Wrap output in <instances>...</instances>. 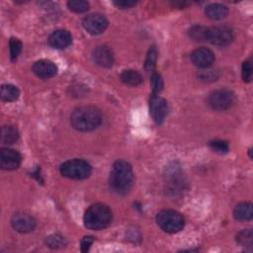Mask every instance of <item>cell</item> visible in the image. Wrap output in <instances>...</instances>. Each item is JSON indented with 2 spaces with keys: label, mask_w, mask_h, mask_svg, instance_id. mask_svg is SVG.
<instances>
[{
  "label": "cell",
  "mask_w": 253,
  "mask_h": 253,
  "mask_svg": "<svg viewBox=\"0 0 253 253\" xmlns=\"http://www.w3.org/2000/svg\"><path fill=\"white\" fill-rule=\"evenodd\" d=\"M72 37L66 30H56L52 32L48 38L49 44L57 49L66 48L71 44Z\"/></svg>",
  "instance_id": "obj_15"
},
{
  "label": "cell",
  "mask_w": 253,
  "mask_h": 253,
  "mask_svg": "<svg viewBox=\"0 0 253 253\" xmlns=\"http://www.w3.org/2000/svg\"><path fill=\"white\" fill-rule=\"evenodd\" d=\"M133 183V172L129 163L125 160L116 161L110 172L109 185L110 188L117 194H127Z\"/></svg>",
  "instance_id": "obj_1"
},
{
  "label": "cell",
  "mask_w": 253,
  "mask_h": 253,
  "mask_svg": "<svg viewBox=\"0 0 253 253\" xmlns=\"http://www.w3.org/2000/svg\"><path fill=\"white\" fill-rule=\"evenodd\" d=\"M67 6L75 13H83L88 10L89 3L84 0H71L67 2Z\"/></svg>",
  "instance_id": "obj_25"
},
{
  "label": "cell",
  "mask_w": 253,
  "mask_h": 253,
  "mask_svg": "<svg viewBox=\"0 0 253 253\" xmlns=\"http://www.w3.org/2000/svg\"><path fill=\"white\" fill-rule=\"evenodd\" d=\"M156 222L165 232L175 233L183 229L185 224L184 216L173 210H164L156 215Z\"/></svg>",
  "instance_id": "obj_4"
},
{
  "label": "cell",
  "mask_w": 253,
  "mask_h": 253,
  "mask_svg": "<svg viewBox=\"0 0 253 253\" xmlns=\"http://www.w3.org/2000/svg\"><path fill=\"white\" fill-rule=\"evenodd\" d=\"M102 122L101 111L94 106L76 108L70 116L71 126L79 131H90L99 126Z\"/></svg>",
  "instance_id": "obj_2"
},
{
  "label": "cell",
  "mask_w": 253,
  "mask_h": 253,
  "mask_svg": "<svg viewBox=\"0 0 253 253\" xmlns=\"http://www.w3.org/2000/svg\"><path fill=\"white\" fill-rule=\"evenodd\" d=\"M82 25L89 34L100 35L107 29L108 20L104 15L94 13L86 16L82 21Z\"/></svg>",
  "instance_id": "obj_8"
},
{
  "label": "cell",
  "mask_w": 253,
  "mask_h": 253,
  "mask_svg": "<svg viewBox=\"0 0 253 253\" xmlns=\"http://www.w3.org/2000/svg\"><path fill=\"white\" fill-rule=\"evenodd\" d=\"M209 145L213 151L218 153H226L229 150L228 143L224 140H219V139L212 140V141H210Z\"/></svg>",
  "instance_id": "obj_28"
},
{
  "label": "cell",
  "mask_w": 253,
  "mask_h": 253,
  "mask_svg": "<svg viewBox=\"0 0 253 253\" xmlns=\"http://www.w3.org/2000/svg\"><path fill=\"white\" fill-rule=\"evenodd\" d=\"M156 58H157V51H156V48L154 46H152L148 50V53H147L146 59H145V63H144V67L147 72L151 73L152 71H154Z\"/></svg>",
  "instance_id": "obj_24"
},
{
  "label": "cell",
  "mask_w": 253,
  "mask_h": 253,
  "mask_svg": "<svg viewBox=\"0 0 253 253\" xmlns=\"http://www.w3.org/2000/svg\"><path fill=\"white\" fill-rule=\"evenodd\" d=\"M12 227L21 233H27L36 227V219L25 212H17L11 218Z\"/></svg>",
  "instance_id": "obj_10"
},
{
  "label": "cell",
  "mask_w": 253,
  "mask_h": 253,
  "mask_svg": "<svg viewBox=\"0 0 253 253\" xmlns=\"http://www.w3.org/2000/svg\"><path fill=\"white\" fill-rule=\"evenodd\" d=\"M59 171L62 176L73 179V180H82L91 174L90 164L82 159H71L63 162Z\"/></svg>",
  "instance_id": "obj_5"
},
{
  "label": "cell",
  "mask_w": 253,
  "mask_h": 253,
  "mask_svg": "<svg viewBox=\"0 0 253 253\" xmlns=\"http://www.w3.org/2000/svg\"><path fill=\"white\" fill-rule=\"evenodd\" d=\"M233 40L232 31L225 26L209 28L208 42L216 46H226Z\"/></svg>",
  "instance_id": "obj_7"
},
{
  "label": "cell",
  "mask_w": 253,
  "mask_h": 253,
  "mask_svg": "<svg viewBox=\"0 0 253 253\" xmlns=\"http://www.w3.org/2000/svg\"><path fill=\"white\" fill-rule=\"evenodd\" d=\"M234 102V94L228 89H218L211 92L208 97L209 106L216 111L228 109Z\"/></svg>",
  "instance_id": "obj_6"
},
{
  "label": "cell",
  "mask_w": 253,
  "mask_h": 253,
  "mask_svg": "<svg viewBox=\"0 0 253 253\" xmlns=\"http://www.w3.org/2000/svg\"><path fill=\"white\" fill-rule=\"evenodd\" d=\"M167 111L168 106L165 99L157 94H152L149 100V112L155 124L160 125L164 121Z\"/></svg>",
  "instance_id": "obj_9"
},
{
  "label": "cell",
  "mask_w": 253,
  "mask_h": 253,
  "mask_svg": "<svg viewBox=\"0 0 253 253\" xmlns=\"http://www.w3.org/2000/svg\"><path fill=\"white\" fill-rule=\"evenodd\" d=\"M33 72L41 78H50L57 72L56 65L48 59H41L36 61L32 67Z\"/></svg>",
  "instance_id": "obj_14"
},
{
  "label": "cell",
  "mask_w": 253,
  "mask_h": 253,
  "mask_svg": "<svg viewBox=\"0 0 253 253\" xmlns=\"http://www.w3.org/2000/svg\"><path fill=\"white\" fill-rule=\"evenodd\" d=\"M113 3H114V5H116L118 8H121V9L131 8L132 6H134V5L136 4L135 1H131V0H120V1H114Z\"/></svg>",
  "instance_id": "obj_30"
},
{
  "label": "cell",
  "mask_w": 253,
  "mask_h": 253,
  "mask_svg": "<svg viewBox=\"0 0 253 253\" xmlns=\"http://www.w3.org/2000/svg\"><path fill=\"white\" fill-rule=\"evenodd\" d=\"M191 60L198 67L208 68L214 61V53L208 47H199L192 52Z\"/></svg>",
  "instance_id": "obj_12"
},
{
  "label": "cell",
  "mask_w": 253,
  "mask_h": 253,
  "mask_svg": "<svg viewBox=\"0 0 253 253\" xmlns=\"http://www.w3.org/2000/svg\"><path fill=\"white\" fill-rule=\"evenodd\" d=\"M1 98L5 102H13L19 98V89L12 84H3L1 86Z\"/></svg>",
  "instance_id": "obj_20"
},
{
  "label": "cell",
  "mask_w": 253,
  "mask_h": 253,
  "mask_svg": "<svg viewBox=\"0 0 253 253\" xmlns=\"http://www.w3.org/2000/svg\"><path fill=\"white\" fill-rule=\"evenodd\" d=\"M236 241L242 246H252L253 242V232L251 228L243 229L242 231L238 232L236 235Z\"/></svg>",
  "instance_id": "obj_22"
},
{
  "label": "cell",
  "mask_w": 253,
  "mask_h": 253,
  "mask_svg": "<svg viewBox=\"0 0 253 253\" xmlns=\"http://www.w3.org/2000/svg\"><path fill=\"white\" fill-rule=\"evenodd\" d=\"M150 81H151V87L153 94H157L162 90L163 87V80L159 73H157L155 70L151 72L150 75Z\"/></svg>",
  "instance_id": "obj_26"
},
{
  "label": "cell",
  "mask_w": 253,
  "mask_h": 253,
  "mask_svg": "<svg viewBox=\"0 0 253 253\" xmlns=\"http://www.w3.org/2000/svg\"><path fill=\"white\" fill-rule=\"evenodd\" d=\"M205 14L211 20H221L227 16L228 9L222 4L212 3L205 8Z\"/></svg>",
  "instance_id": "obj_17"
},
{
  "label": "cell",
  "mask_w": 253,
  "mask_h": 253,
  "mask_svg": "<svg viewBox=\"0 0 253 253\" xmlns=\"http://www.w3.org/2000/svg\"><path fill=\"white\" fill-rule=\"evenodd\" d=\"M111 209L101 203L90 206L85 211L83 221L84 225L92 230H100L107 227L112 221Z\"/></svg>",
  "instance_id": "obj_3"
},
{
  "label": "cell",
  "mask_w": 253,
  "mask_h": 253,
  "mask_svg": "<svg viewBox=\"0 0 253 253\" xmlns=\"http://www.w3.org/2000/svg\"><path fill=\"white\" fill-rule=\"evenodd\" d=\"M253 216L251 203H240L233 210V217L238 221H248Z\"/></svg>",
  "instance_id": "obj_16"
},
{
  "label": "cell",
  "mask_w": 253,
  "mask_h": 253,
  "mask_svg": "<svg viewBox=\"0 0 253 253\" xmlns=\"http://www.w3.org/2000/svg\"><path fill=\"white\" fill-rule=\"evenodd\" d=\"M94 238L92 236H85L82 240H81V251L82 252H87L91 246V244L93 243Z\"/></svg>",
  "instance_id": "obj_31"
},
{
  "label": "cell",
  "mask_w": 253,
  "mask_h": 253,
  "mask_svg": "<svg viewBox=\"0 0 253 253\" xmlns=\"http://www.w3.org/2000/svg\"><path fill=\"white\" fill-rule=\"evenodd\" d=\"M22 157L20 153L11 148H2L0 150V166L4 170L17 169L21 164Z\"/></svg>",
  "instance_id": "obj_11"
},
{
  "label": "cell",
  "mask_w": 253,
  "mask_h": 253,
  "mask_svg": "<svg viewBox=\"0 0 253 253\" xmlns=\"http://www.w3.org/2000/svg\"><path fill=\"white\" fill-rule=\"evenodd\" d=\"M19 137V132L14 126H4L1 128V141L3 143H13Z\"/></svg>",
  "instance_id": "obj_21"
},
{
  "label": "cell",
  "mask_w": 253,
  "mask_h": 253,
  "mask_svg": "<svg viewBox=\"0 0 253 253\" xmlns=\"http://www.w3.org/2000/svg\"><path fill=\"white\" fill-rule=\"evenodd\" d=\"M242 73V79L244 82H250L252 79V63L250 60H245L242 63L241 68Z\"/></svg>",
  "instance_id": "obj_29"
},
{
  "label": "cell",
  "mask_w": 253,
  "mask_h": 253,
  "mask_svg": "<svg viewBox=\"0 0 253 253\" xmlns=\"http://www.w3.org/2000/svg\"><path fill=\"white\" fill-rule=\"evenodd\" d=\"M92 58L93 61L101 67L109 68L114 64V54L112 50L106 45L97 46L93 50Z\"/></svg>",
  "instance_id": "obj_13"
},
{
  "label": "cell",
  "mask_w": 253,
  "mask_h": 253,
  "mask_svg": "<svg viewBox=\"0 0 253 253\" xmlns=\"http://www.w3.org/2000/svg\"><path fill=\"white\" fill-rule=\"evenodd\" d=\"M9 47H10V57L12 60H14L18 57V55L21 52L22 42L16 38H11L9 42Z\"/></svg>",
  "instance_id": "obj_27"
},
{
  "label": "cell",
  "mask_w": 253,
  "mask_h": 253,
  "mask_svg": "<svg viewBox=\"0 0 253 253\" xmlns=\"http://www.w3.org/2000/svg\"><path fill=\"white\" fill-rule=\"evenodd\" d=\"M45 244H46V246L53 248V249L61 248L66 245V240L61 235L52 234L45 238Z\"/></svg>",
  "instance_id": "obj_23"
},
{
  "label": "cell",
  "mask_w": 253,
  "mask_h": 253,
  "mask_svg": "<svg viewBox=\"0 0 253 253\" xmlns=\"http://www.w3.org/2000/svg\"><path fill=\"white\" fill-rule=\"evenodd\" d=\"M188 34H189V37L195 42H206L208 41L209 28L203 25H196L189 30Z\"/></svg>",
  "instance_id": "obj_19"
},
{
  "label": "cell",
  "mask_w": 253,
  "mask_h": 253,
  "mask_svg": "<svg viewBox=\"0 0 253 253\" xmlns=\"http://www.w3.org/2000/svg\"><path fill=\"white\" fill-rule=\"evenodd\" d=\"M121 80L123 83L129 85V86H137L142 83V76L141 74L132 69L124 70L121 74Z\"/></svg>",
  "instance_id": "obj_18"
}]
</instances>
